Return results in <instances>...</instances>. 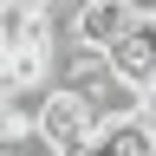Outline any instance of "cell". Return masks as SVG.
<instances>
[{"instance_id":"6da1fadb","label":"cell","mask_w":156,"mask_h":156,"mask_svg":"<svg viewBox=\"0 0 156 156\" xmlns=\"http://www.w3.org/2000/svg\"><path fill=\"white\" fill-rule=\"evenodd\" d=\"M33 136L46 143V156H85V136H91V111L72 85H46L39 91V111H33Z\"/></svg>"},{"instance_id":"7a4b0ae2","label":"cell","mask_w":156,"mask_h":156,"mask_svg":"<svg viewBox=\"0 0 156 156\" xmlns=\"http://www.w3.org/2000/svg\"><path fill=\"white\" fill-rule=\"evenodd\" d=\"M104 65L124 78L136 98H150V85H156V20H130V26L104 46Z\"/></svg>"},{"instance_id":"3957f363","label":"cell","mask_w":156,"mask_h":156,"mask_svg":"<svg viewBox=\"0 0 156 156\" xmlns=\"http://www.w3.org/2000/svg\"><path fill=\"white\" fill-rule=\"evenodd\" d=\"M130 20H150V13H130L124 0H78L72 20L58 26V39H65V46H85V52H104Z\"/></svg>"},{"instance_id":"277c9868","label":"cell","mask_w":156,"mask_h":156,"mask_svg":"<svg viewBox=\"0 0 156 156\" xmlns=\"http://www.w3.org/2000/svg\"><path fill=\"white\" fill-rule=\"evenodd\" d=\"M0 156H46V143L33 130H13V136H0Z\"/></svg>"}]
</instances>
